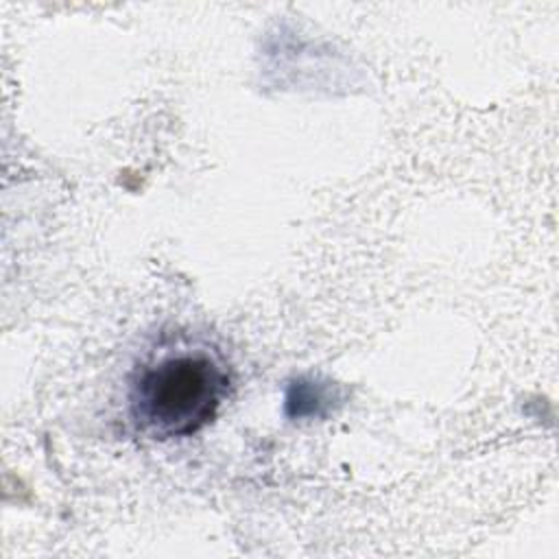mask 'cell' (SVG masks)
<instances>
[{"label":"cell","mask_w":559,"mask_h":559,"mask_svg":"<svg viewBox=\"0 0 559 559\" xmlns=\"http://www.w3.org/2000/svg\"><path fill=\"white\" fill-rule=\"evenodd\" d=\"M227 365L207 349H175L144 362L129 386L133 424L151 439H181L216 417L229 391Z\"/></svg>","instance_id":"obj_1"},{"label":"cell","mask_w":559,"mask_h":559,"mask_svg":"<svg viewBox=\"0 0 559 559\" xmlns=\"http://www.w3.org/2000/svg\"><path fill=\"white\" fill-rule=\"evenodd\" d=\"M328 400L330 397L321 384H317L312 380H308V382L299 380L290 386V391L286 395V406L288 408L295 406V411H293L295 417H306V415H319L317 408L321 404H328Z\"/></svg>","instance_id":"obj_2"}]
</instances>
